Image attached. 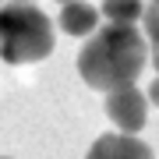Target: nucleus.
<instances>
[{
    "mask_svg": "<svg viewBox=\"0 0 159 159\" xmlns=\"http://www.w3.org/2000/svg\"><path fill=\"white\" fill-rule=\"evenodd\" d=\"M60 4H71V0H60Z\"/></svg>",
    "mask_w": 159,
    "mask_h": 159,
    "instance_id": "nucleus-10",
    "label": "nucleus"
},
{
    "mask_svg": "<svg viewBox=\"0 0 159 159\" xmlns=\"http://www.w3.org/2000/svg\"><path fill=\"white\" fill-rule=\"evenodd\" d=\"M152 4H159V0H152Z\"/></svg>",
    "mask_w": 159,
    "mask_h": 159,
    "instance_id": "nucleus-11",
    "label": "nucleus"
},
{
    "mask_svg": "<svg viewBox=\"0 0 159 159\" xmlns=\"http://www.w3.org/2000/svg\"><path fill=\"white\" fill-rule=\"evenodd\" d=\"M145 39L138 35L134 25H110L99 29L96 35H89V43L78 53V74L81 81L99 92H120L131 89L134 78L145 67Z\"/></svg>",
    "mask_w": 159,
    "mask_h": 159,
    "instance_id": "nucleus-1",
    "label": "nucleus"
},
{
    "mask_svg": "<svg viewBox=\"0 0 159 159\" xmlns=\"http://www.w3.org/2000/svg\"><path fill=\"white\" fill-rule=\"evenodd\" d=\"M53 53V21L32 4L0 7V60L35 64Z\"/></svg>",
    "mask_w": 159,
    "mask_h": 159,
    "instance_id": "nucleus-2",
    "label": "nucleus"
},
{
    "mask_svg": "<svg viewBox=\"0 0 159 159\" xmlns=\"http://www.w3.org/2000/svg\"><path fill=\"white\" fill-rule=\"evenodd\" d=\"M102 14L110 25H134L138 14H145L142 0H102Z\"/></svg>",
    "mask_w": 159,
    "mask_h": 159,
    "instance_id": "nucleus-6",
    "label": "nucleus"
},
{
    "mask_svg": "<svg viewBox=\"0 0 159 159\" xmlns=\"http://www.w3.org/2000/svg\"><path fill=\"white\" fill-rule=\"evenodd\" d=\"M145 35H148V50H152V64L159 71V4L145 7Z\"/></svg>",
    "mask_w": 159,
    "mask_h": 159,
    "instance_id": "nucleus-7",
    "label": "nucleus"
},
{
    "mask_svg": "<svg viewBox=\"0 0 159 159\" xmlns=\"http://www.w3.org/2000/svg\"><path fill=\"white\" fill-rule=\"evenodd\" d=\"M57 21H60V29L67 35H92L96 25H99V7L85 4V0H71V4L60 7Z\"/></svg>",
    "mask_w": 159,
    "mask_h": 159,
    "instance_id": "nucleus-5",
    "label": "nucleus"
},
{
    "mask_svg": "<svg viewBox=\"0 0 159 159\" xmlns=\"http://www.w3.org/2000/svg\"><path fill=\"white\" fill-rule=\"evenodd\" d=\"M145 110H148L145 92H138L134 85L106 96V117L120 127V134H138L145 127Z\"/></svg>",
    "mask_w": 159,
    "mask_h": 159,
    "instance_id": "nucleus-3",
    "label": "nucleus"
},
{
    "mask_svg": "<svg viewBox=\"0 0 159 159\" xmlns=\"http://www.w3.org/2000/svg\"><path fill=\"white\" fill-rule=\"evenodd\" d=\"M14 4H32V0H14Z\"/></svg>",
    "mask_w": 159,
    "mask_h": 159,
    "instance_id": "nucleus-9",
    "label": "nucleus"
},
{
    "mask_svg": "<svg viewBox=\"0 0 159 159\" xmlns=\"http://www.w3.org/2000/svg\"><path fill=\"white\" fill-rule=\"evenodd\" d=\"M0 159H7V156H0Z\"/></svg>",
    "mask_w": 159,
    "mask_h": 159,
    "instance_id": "nucleus-12",
    "label": "nucleus"
},
{
    "mask_svg": "<svg viewBox=\"0 0 159 159\" xmlns=\"http://www.w3.org/2000/svg\"><path fill=\"white\" fill-rule=\"evenodd\" d=\"M148 99H152V102H156V106H159V78L152 81V85H148Z\"/></svg>",
    "mask_w": 159,
    "mask_h": 159,
    "instance_id": "nucleus-8",
    "label": "nucleus"
},
{
    "mask_svg": "<svg viewBox=\"0 0 159 159\" xmlns=\"http://www.w3.org/2000/svg\"><path fill=\"white\" fill-rule=\"evenodd\" d=\"M85 159H156V156L134 134H102L96 138V145L89 148Z\"/></svg>",
    "mask_w": 159,
    "mask_h": 159,
    "instance_id": "nucleus-4",
    "label": "nucleus"
}]
</instances>
